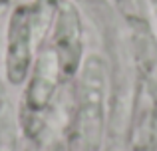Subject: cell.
<instances>
[{"mask_svg":"<svg viewBox=\"0 0 157 151\" xmlns=\"http://www.w3.org/2000/svg\"><path fill=\"white\" fill-rule=\"evenodd\" d=\"M58 0H34L18 4L10 12L4 46V76L14 88L26 84L34 66L36 42L50 30Z\"/></svg>","mask_w":157,"mask_h":151,"instance_id":"cell-1","label":"cell"},{"mask_svg":"<svg viewBox=\"0 0 157 151\" xmlns=\"http://www.w3.org/2000/svg\"><path fill=\"white\" fill-rule=\"evenodd\" d=\"M107 64L100 54L82 62L78 72L74 135L84 151H100L105 133L107 115Z\"/></svg>","mask_w":157,"mask_h":151,"instance_id":"cell-2","label":"cell"},{"mask_svg":"<svg viewBox=\"0 0 157 151\" xmlns=\"http://www.w3.org/2000/svg\"><path fill=\"white\" fill-rule=\"evenodd\" d=\"M64 80L60 64L50 46L38 54L34 60L32 72L28 76V85L22 100V127L30 137H36L44 127V113L50 109L60 81Z\"/></svg>","mask_w":157,"mask_h":151,"instance_id":"cell-3","label":"cell"},{"mask_svg":"<svg viewBox=\"0 0 157 151\" xmlns=\"http://www.w3.org/2000/svg\"><path fill=\"white\" fill-rule=\"evenodd\" d=\"M50 48L58 58L62 77H76L84 62V28L80 12L70 0H58L56 16L50 26Z\"/></svg>","mask_w":157,"mask_h":151,"instance_id":"cell-4","label":"cell"},{"mask_svg":"<svg viewBox=\"0 0 157 151\" xmlns=\"http://www.w3.org/2000/svg\"><path fill=\"white\" fill-rule=\"evenodd\" d=\"M127 151H157V88L149 72H143L137 85Z\"/></svg>","mask_w":157,"mask_h":151,"instance_id":"cell-5","label":"cell"},{"mask_svg":"<svg viewBox=\"0 0 157 151\" xmlns=\"http://www.w3.org/2000/svg\"><path fill=\"white\" fill-rule=\"evenodd\" d=\"M48 151H68V147H66L64 143H60V141H58V143H54Z\"/></svg>","mask_w":157,"mask_h":151,"instance_id":"cell-6","label":"cell"},{"mask_svg":"<svg viewBox=\"0 0 157 151\" xmlns=\"http://www.w3.org/2000/svg\"><path fill=\"white\" fill-rule=\"evenodd\" d=\"M149 2V6L153 8V14H155V20H157V0H147Z\"/></svg>","mask_w":157,"mask_h":151,"instance_id":"cell-7","label":"cell"},{"mask_svg":"<svg viewBox=\"0 0 157 151\" xmlns=\"http://www.w3.org/2000/svg\"><path fill=\"white\" fill-rule=\"evenodd\" d=\"M8 2H10V0H0V8H2V6H6Z\"/></svg>","mask_w":157,"mask_h":151,"instance_id":"cell-8","label":"cell"}]
</instances>
